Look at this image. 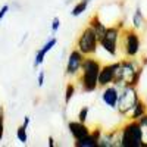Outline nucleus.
I'll return each instance as SVG.
<instances>
[{
    "mask_svg": "<svg viewBox=\"0 0 147 147\" xmlns=\"http://www.w3.org/2000/svg\"><path fill=\"white\" fill-rule=\"evenodd\" d=\"M143 65L136 57H125L119 60V68L116 71V77L113 84L116 87H125V85H138L140 78L143 75Z\"/></svg>",
    "mask_w": 147,
    "mask_h": 147,
    "instance_id": "nucleus-1",
    "label": "nucleus"
},
{
    "mask_svg": "<svg viewBox=\"0 0 147 147\" xmlns=\"http://www.w3.org/2000/svg\"><path fill=\"white\" fill-rule=\"evenodd\" d=\"M102 69V63L93 56H85L81 72L78 75V82L84 93H93L99 88V74Z\"/></svg>",
    "mask_w": 147,
    "mask_h": 147,
    "instance_id": "nucleus-2",
    "label": "nucleus"
},
{
    "mask_svg": "<svg viewBox=\"0 0 147 147\" xmlns=\"http://www.w3.org/2000/svg\"><path fill=\"white\" fill-rule=\"evenodd\" d=\"M121 134V147H143L144 146V128L138 121L128 119L119 128Z\"/></svg>",
    "mask_w": 147,
    "mask_h": 147,
    "instance_id": "nucleus-3",
    "label": "nucleus"
},
{
    "mask_svg": "<svg viewBox=\"0 0 147 147\" xmlns=\"http://www.w3.org/2000/svg\"><path fill=\"white\" fill-rule=\"evenodd\" d=\"M138 100H140V96H138L136 85H125V87H121L119 88V97H118V105H116L118 113L121 116L128 118V115L132 112V109L136 107Z\"/></svg>",
    "mask_w": 147,
    "mask_h": 147,
    "instance_id": "nucleus-4",
    "label": "nucleus"
},
{
    "mask_svg": "<svg viewBox=\"0 0 147 147\" xmlns=\"http://www.w3.org/2000/svg\"><path fill=\"white\" fill-rule=\"evenodd\" d=\"M75 47L84 56H94L97 53V49L100 47L99 46V37H97V32L90 25H87L80 32Z\"/></svg>",
    "mask_w": 147,
    "mask_h": 147,
    "instance_id": "nucleus-5",
    "label": "nucleus"
},
{
    "mask_svg": "<svg viewBox=\"0 0 147 147\" xmlns=\"http://www.w3.org/2000/svg\"><path fill=\"white\" fill-rule=\"evenodd\" d=\"M122 30H124V27H121L119 24L118 25L107 27L106 31L103 32V35L99 38V46L106 53H109L113 57L118 56V49H119V40H121V35H122Z\"/></svg>",
    "mask_w": 147,
    "mask_h": 147,
    "instance_id": "nucleus-6",
    "label": "nucleus"
},
{
    "mask_svg": "<svg viewBox=\"0 0 147 147\" xmlns=\"http://www.w3.org/2000/svg\"><path fill=\"white\" fill-rule=\"evenodd\" d=\"M121 44L125 57H137L141 50V38L136 28H124L121 35Z\"/></svg>",
    "mask_w": 147,
    "mask_h": 147,
    "instance_id": "nucleus-7",
    "label": "nucleus"
},
{
    "mask_svg": "<svg viewBox=\"0 0 147 147\" xmlns=\"http://www.w3.org/2000/svg\"><path fill=\"white\" fill-rule=\"evenodd\" d=\"M84 59H85V56L78 50L77 47L74 49V50H71V53L68 56V62H66V69H65V74H66L68 77L77 78L80 75Z\"/></svg>",
    "mask_w": 147,
    "mask_h": 147,
    "instance_id": "nucleus-8",
    "label": "nucleus"
},
{
    "mask_svg": "<svg viewBox=\"0 0 147 147\" xmlns=\"http://www.w3.org/2000/svg\"><path fill=\"white\" fill-rule=\"evenodd\" d=\"M118 68H119V60H116L113 63L102 65V69H100V74H99V88H105L107 85L113 84Z\"/></svg>",
    "mask_w": 147,
    "mask_h": 147,
    "instance_id": "nucleus-9",
    "label": "nucleus"
},
{
    "mask_svg": "<svg viewBox=\"0 0 147 147\" xmlns=\"http://www.w3.org/2000/svg\"><path fill=\"white\" fill-rule=\"evenodd\" d=\"M68 129H69V134L72 136L74 140H81L84 137H87L88 134L91 132V129L88 128L87 124H84V122L81 121H69L68 122Z\"/></svg>",
    "mask_w": 147,
    "mask_h": 147,
    "instance_id": "nucleus-10",
    "label": "nucleus"
},
{
    "mask_svg": "<svg viewBox=\"0 0 147 147\" xmlns=\"http://www.w3.org/2000/svg\"><path fill=\"white\" fill-rule=\"evenodd\" d=\"M118 97H119V87H116L115 84L107 85V87H105L103 91H102V100L110 109H116Z\"/></svg>",
    "mask_w": 147,
    "mask_h": 147,
    "instance_id": "nucleus-11",
    "label": "nucleus"
},
{
    "mask_svg": "<svg viewBox=\"0 0 147 147\" xmlns=\"http://www.w3.org/2000/svg\"><path fill=\"white\" fill-rule=\"evenodd\" d=\"M102 128H94L87 137H84L81 140H77L75 144L77 147H99V141H100V137H102Z\"/></svg>",
    "mask_w": 147,
    "mask_h": 147,
    "instance_id": "nucleus-12",
    "label": "nucleus"
},
{
    "mask_svg": "<svg viewBox=\"0 0 147 147\" xmlns=\"http://www.w3.org/2000/svg\"><path fill=\"white\" fill-rule=\"evenodd\" d=\"M119 141H121L119 129L103 132L100 137V141H99V147H115V146H119Z\"/></svg>",
    "mask_w": 147,
    "mask_h": 147,
    "instance_id": "nucleus-13",
    "label": "nucleus"
},
{
    "mask_svg": "<svg viewBox=\"0 0 147 147\" xmlns=\"http://www.w3.org/2000/svg\"><path fill=\"white\" fill-rule=\"evenodd\" d=\"M56 43H57V40L55 38V37H52V38H49V40L46 41V44L40 49V50H37V53H35V59H34V68H38V66L44 62L46 55H47V53L56 46Z\"/></svg>",
    "mask_w": 147,
    "mask_h": 147,
    "instance_id": "nucleus-14",
    "label": "nucleus"
},
{
    "mask_svg": "<svg viewBox=\"0 0 147 147\" xmlns=\"http://www.w3.org/2000/svg\"><path fill=\"white\" fill-rule=\"evenodd\" d=\"M146 25V18H144V13H143V10L140 6L136 7V10H134V13H132V19H131V27L132 28H136L137 31L144 28Z\"/></svg>",
    "mask_w": 147,
    "mask_h": 147,
    "instance_id": "nucleus-15",
    "label": "nucleus"
},
{
    "mask_svg": "<svg viewBox=\"0 0 147 147\" xmlns=\"http://www.w3.org/2000/svg\"><path fill=\"white\" fill-rule=\"evenodd\" d=\"M88 25L97 32V37H99V38H100V37L103 35V32L106 31V25H105V24H103V21L100 19V16H99V13H94L90 19H88Z\"/></svg>",
    "mask_w": 147,
    "mask_h": 147,
    "instance_id": "nucleus-16",
    "label": "nucleus"
},
{
    "mask_svg": "<svg viewBox=\"0 0 147 147\" xmlns=\"http://www.w3.org/2000/svg\"><path fill=\"white\" fill-rule=\"evenodd\" d=\"M144 113H147V103L144 102V100H138L137 102V105H136V107L132 109V112L128 115V119H134V121H138Z\"/></svg>",
    "mask_w": 147,
    "mask_h": 147,
    "instance_id": "nucleus-17",
    "label": "nucleus"
},
{
    "mask_svg": "<svg viewBox=\"0 0 147 147\" xmlns=\"http://www.w3.org/2000/svg\"><path fill=\"white\" fill-rule=\"evenodd\" d=\"M91 3V0H78V2L74 5L72 10H71V16L77 18V16H81L85 10L88 9V5Z\"/></svg>",
    "mask_w": 147,
    "mask_h": 147,
    "instance_id": "nucleus-18",
    "label": "nucleus"
},
{
    "mask_svg": "<svg viewBox=\"0 0 147 147\" xmlns=\"http://www.w3.org/2000/svg\"><path fill=\"white\" fill-rule=\"evenodd\" d=\"M75 91H77L75 84H74V82H68L66 84V90H65V103L66 105L71 103V100L74 99V96H75Z\"/></svg>",
    "mask_w": 147,
    "mask_h": 147,
    "instance_id": "nucleus-19",
    "label": "nucleus"
},
{
    "mask_svg": "<svg viewBox=\"0 0 147 147\" xmlns=\"http://www.w3.org/2000/svg\"><path fill=\"white\" fill-rule=\"evenodd\" d=\"M16 137H18V140L22 143V144H25L27 141H28V134H27V128L24 127V125H21L18 129H16Z\"/></svg>",
    "mask_w": 147,
    "mask_h": 147,
    "instance_id": "nucleus-20",
    "label": "nucleus"
},
{
    "mask_svg": "<svg viewBox=\"0 0 147 147\" xmlns=\"http://www.w3.org/2000/svg\"><path fill=\"white\" fill-rule=\"evenodd\" d=\"M88 113H90V107L88 106H82L80 109V112H78V121L84 122V124H87V121H88Z\"/></svg>",
    "mask_w": 147,
    "mask_h": 147,
    "instance_id": "nucleus-21",
    "label": "nucleus"
},
{
    "mask_svg": "<svg viewBox=\"0 0 147 147\" xmlns=\"http://www.w3.org/2000/svg\"><path fill=\"white\" fill-rule=\"evenodd\" d=\"M3 132H5V112L0 107V141L3 138Z\"/></svg>",
    "mask_w": 147,
    "mask_h": 147,
    "instance_id": "nucleus-22",
    "label": "nucleus"
},
{
    "mask_svg": "<svg viewBox=\"0 0 147 147\" xmlns=\"http://www.w3.org/2000/svg\"><path fill=\"white\" fill-rule=\"evenodd\" d=\"M59 28H60V19H59V16H55V18L52 19V32H53V34L57 32Z\"/></svg>",
    "mask_w": 147,
    "mask_h": 147,
    "instance_id": "nucleus-23",
    "label": "nucleus"
},
{
    "mask_svg": "<svg viewBox=\"0 0 147 147\" xmlns=\"http://www.w3.org/2000/svg\"><path fill=\"white\" fill-rule=\"evenodd\" d=\"M44 78H46L44 71H40L38 77H37V84H38V87H43V85H44Z\"/></svg>",
    "mask_w": 147,
    "mask_h": 147,
    "instance_id": "nucleus-24",
    "label": "nucleus"
},
{
    "mask_svg": "<svg viewBox=\"0 0 147 147\" xmlns=\"http://www.w3.org/2000/svg\"><path fill=\"white\" fill-rule=\"evenodd\" d=\"M7 12H9V6L7 5H5L2 9H0V22L3 21V18H5V15L7 13Z\"/></svg>",
    "mask_w": 147,
    "mask_h": 147,
    "instance_id": "nucleus-25",
    "label": "nucleus"
},
{
    "mask_svg": "<svg viewBox=\"0 0 147 147\" xmlns=\"http://www.w3.org/2000/svg\"><path fill=\"white\" fill-rule=\"evenodd\" d=\"M138 122H140V125H141L143 128H147V113H144V115L138 119Z\"/></svg>",
    "mask_w": 147,
    "mask_h": 147,
    "instance_id": "nucleus-26",
    "label": "nucleus"
},
{
    "mask_svg": "<svg viewBox=\"0 0 147 147\" xmlns=\"http://www.w3.org/2000/svg\"><path fill=\"white\" fill-rule=\"evenodd\" d=\"M30 121H31V119H30V116H25V118H24V124H22V125L25 127V128H28V125H30Z\"/></svg>",
    "mask_w": 147,
    "mask_h": 147,
    "instance_id": "nucleus-27",
    "label": "nucleus"
},
{
    "mask_svg": "<svg viewBox=\"0 0 147 147\" xmlns=\"http://www.w3.org/2000/svg\"><path fill=\"white\" fill-rule=\"evenodd\" d=\"M49 147H55V138L53 137H49Z\"/></svg>",
    "mask_w": 147,
    "mask_h": 147,
    "instance_id": "nucleus-28",
    "label": "nucleus"
},
{
    "mask_svg": "<svg viewBox=\"0 0 147 147\" xmlns=\"http://www.w3.org/2000/svg\"><path fill=\"white\" fill-rule=\"evenodd\" d=\"M141 65H143V66H147V56H144V57H143V60H141Z\"/></svg>",
    "mask_w": 147,
    "mask_h": 147,
    "instance_id": "nucleus-29",
    "label": "nucleus"
},
{
    "mask_svg": "<svg viewBox=\"0 0 147 147\" xmlns=\"http://www.w3.org/2000/svg\"><path fill=\"white\" fill-rule=\"evenodd\" d=\"M71 2H72V0H66V2H65V3H66V5H69Z\"/></svg>",
    "mask_w": 147,
    "mask_h": 147,
    "instance_id": "nucleus-30",
    "label": "nucleus"
},
{
    "mask_svg": "<svg viewBox=\"0 0 147 147\" xmlns=\"http://www.w3.org/2000/svg\"><path fill=\"white\" fill-rule=\"evenodd\" d=\"M146 136H147V128H146Z\"/></svg>",
    "mask_w": 147,
    "mask_h": 147,
    "instance_id": "nucleus-31",
    "label": "nucleus"
}]
</instances>
